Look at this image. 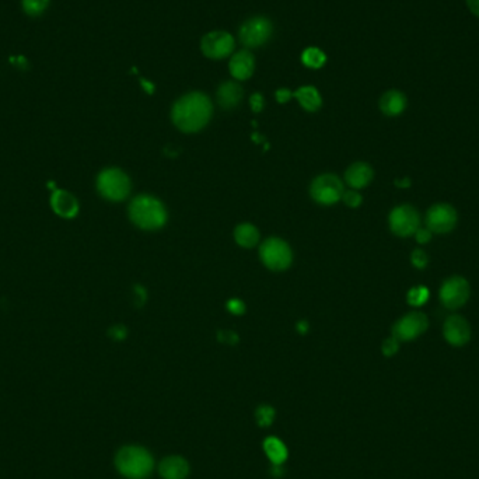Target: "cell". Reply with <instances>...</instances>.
Returning a JSON list of instances; mask_svg holds the SVG:
<instances>
[{"instance_id":"6da1fadb","label":"cell","mask_w":479,"mask_h":479,"mask_svg":"<svg viewBox=\"0 0 479 479\" xmlns=\"http://www.w3.org/2000/svg\"><path fill=\"white\" fill-rule=\"evenodd\" d=\"M212 114L213 106L208 96L202 93H189L174 104L171 119L181 132L194 133L209 123Z\"/></svg>"},{"instance_id":"7a4b0ae2","label":"cell","mask_w":479,"mask_h":479,"mask_svg":"<svg viewBox=\"0 0 479 479\" xmlns=\"http://www.w3.org/2000/svg\"><path fill=\"white\" fill-rule=\"evenodd\" d=\"M129 217L136 227L146 231H156L165 226L168 214L161 201L143 194L131 201Z\"/></svg>"},{"instance_id":"3957f363","label":"cell","mask_w":479,"mask_h":479,"mask_svg":"<svg viewBox=\"0 0 479 479\" xmlns=\"http://www.w3.org/2000/svg\"><path fill=\"white\" fill-rule=\"evenodd\" d=\"M118 471L129 479H145L153 470L152 456L142 447L129 446L119 450L115 458Z\"/></svg>"},{"instance_id":"277c9868","label":"cell","mask_w":479,"mask_h":479,"mask_svg":"<svg viewBox=\"0 0 479 479\" xmlns=\"http://www.w3.org/2000/svg\"><path fill=\"white\" fill-rule=\"evenodd\" d=\"M97 189L111 202H121L131 194V180L119 168H106L97 177Z\"/></svg>"},{"instance_id":"5b68a950","label":"cell","mask_w":479,"mask_h":479,"mask_svg":"<svg viewBox=\"0 0 479 479\" xmlns=\"http://www.w3.org/2000/svg\"><path fill=\"white\" fill-rule=\"evenodd\" d=\"M260 258L268 269L280 272L292 265L293 254L286 241L277 237H270L260 247Z\"/></svg>"},{"instance_id":"8992f818","label":"cell","mask_w":479,"mask_h":479,"mask_svg":"<svg viewBox=\"0 0 479 479\" xmlns=\"http://www.w3.org/2000/svg\"><path fill=\"white\" fill-rule=\"evenodd\" d=\"M345 189L342 181L334 174H322L312 182L310 195L312 198L324 207L335 205L342 199Z\"/></svg>"},{"instance_id":"52a82bcc","label":"cell","mask_w":479,"mask_h":479,"mask_svg":"<svg viewBox=\"0 0 479 479\" xmlns=\"http://www.w3.org/2000/svg\"><path fill=\"white\" fill-rule=\"evenodd\" d=\"M470 285L461 276H453L446 280L440 289V302L448 310L463 307L470 299Z\"/></svg>"},{"instance_id":"ba28073f","label":"cell","mask_w":479,"mask_h":479,"mask_svg":"<svg viewBox=\"0 0 479 479\" xmlns=\"http://www.w3.org/2000/svg\"><path fill=\"white\" fill-rule=\"evenodd\" d=\"M421 227V216L409 205H401L390 213V229L398 237H409Z\"/></svg>"},{"instance_id":"9c48e42d","label":"cell","mask_w":479,"mask_h":479,"mask_svg":"<svg viewBox=\"0 0 479 479\" xmlns=\"http://www.w3.org/2000/svg\"><path fill=\"white\" fill-rule=\"evenodd\" d=\"M272 35V23L265 17H254L240 28V40L247 48L264 45Z\"/></svg>"},{"instance_id":"30bf717a","label":"cell","mask_w":479,"mask_h":479,"mask_svg":"<svg viewBox=\"0 0 479 479\" xmlns=\"http://www.w3.org/2000/svg\"><path fill=\"white\" fill-rule=\"evenodd\" d=\"M457 219V212L451 205L439 204L431 207L426 214V227L431 233L446 234L456 227Z\"/></svg>"},{"instance_id":"8fae6325","label":"cell","mask_w":479,"mask_h":479,"mask_svg":"<svg viewBox=\"0 0 479 479\" xmlns=\"http://www.w3.org/2000/svg\"><path fill=\"white\" fill-rule=\"evenodd\" d=\"M427 325L429 322L425 314L414 312L395 322L392 326V336L398 341H412L425 332Z\"/></svg>"},{"instance_id":"7c38bea8","label":"cell","mask_w":479,"mask_h":479,"mask_svg":"<svg viewBox=\"0 0 479 479\" xmlns=\"http://www.w3.org/2000/svg\"><path fill=\"white\" fill-rule=\"evenodd\" d=\"M202 53L211 59H223L234 50V40L226 31H212L202 38Z\"/></svg>"},{"instance_id":"4fadbf2b","label":"cell","mask_w":479,"mask_h":479,"mask_svg":"<svg viewBox=\"0 0 479 479\" xmlns=\"http://www.w3.org/2000/svg\"><path fill=\"white\" fill-rule=\"evenodd\" d=\"M444 338L453 346H463L471 338L470 322L461 316H451L446 319L443 326Z\"/></svg>"},{"instance_id":"5bb4252c","label":"cell","mask_w":479,"mask_h":479,"mask_svg":"<svg viewBox=\"0 0 479 479\" xmlns=\"http://www.w3.org/2000/svg\"><path fill=\"white\" fill-rule=\"evenodd\" d=\"M373 177H374V171L372 167L363 161H358L352 164L345 172V181L353 189L366 188L372 182Z\"/></svg>"},{"instance_id":"9a60e30c","label":"cell","mask_w":479,"mask_h":479,"mask_svg":"<svg viewBox=\"0 0 479 479\" xmlns=\"http://www.w3.org/2000/svg\"><path fill=\"white\" fill-rule=\"evenodd\" d=\"M51 207L53 212L65 219H73L79 213V202L67 191L56 189L51 197Z\"/></svg>"},{"instance_id":"2e32d148","label":"cell","mask_w":479,"mask_h":479,"mask_svg":"<svg viewBox=\"0 0 479 479\" xmlns=\"http://www.w3.org/2000/svg\"><path fill=\"white\" fill-rule=\"evenodd\" d=\"M254 65L255 63H254V57L251 53L247 51H240L233 55L230 60V73L237 80H247L248 77L253 76Z\"/></svg>"},{"instance_id":"e0dca14e","label":"cell","mask_w":479,"mask_h":479,"mask_svg":"<svg viewBox=\"0 0 479 479\" xmlns=\"http://www.w3.org/2000/svg\"><path fill=\"white\" fill-rule=\"evenodd\" d=\"M407 108V97L398 90H390L380 99V109L387 116H397Z\"/></svg>"},{"instance_id":"ac0fdd59","label":"cell","mask_w":479,"mask_h":479,"mask_svg":"<svg viewBox=\"0 0 479 479\" xmlns=\"http://www.w3.org/2000/svg\"><path fill=\"white\" fill-rule=\"evenodd\" d=\"M188 473V463L181 457H167L160 464V475L164 479H185Z\"/></svg>"},{"instance_id":"d6986e66","label":"cell","mask_w":479,"mask_h":479,"mask_svg":"<svg viewBox=\"0 0 479 479\" xmlns=\"http://www.w3.org/2000/svg\"><path fill=\"white\" fill-rule=\"evenodd\" d=\"M241 99H243V89L234 82H226L217 90V101L224 109L236 108L240 104Z\"/></svg>"},{"instance_id":"ffe728a7","label":"cell","mask_w":479,"mask_h":479,"mask_svg":"<svg viewBox=\"0 0 479 479\" xmlns=\"http://www.w3.org/2000/svg\"><path fill=\"white\" fill-rule=\"evenodd\" d=\"M234 240L243 248H253L260 243V231L254 224L243 223L236 227Z\"/></svg>"},{"instance_id":"44dd1931","label":"cell","mask_w":479,"mask_h":479,"mask_svg":"<svg viewBox=\"0 0 479 479\" xmlns=\"http://www.w3.org/2000/svg\"><path fill=\"white\" fill-rule=\"evenodd\" d=\"M294 97L299 100L300 106H303L309 112H316L317 109H319L321 104H322L319 90L316 87H313V86L300 87L294 93Z\"/></svg>"},{"instance_id":"7402d4cb","label":"cell","mask_w":479,"mask_h":479,"mask_svg":"<svg viewBox=\"0 0 479 479\" xmlns=\"http://www.w3.org/2000/svg\"><path fill=\"white\" fill-rule=\"evenodd\" d=\"M264 448H265L266 456L269 457V460L276 466L282 464L287 458V450L285 444L275 437L266 439Z\"/></svg>"},{"instance_id":"603a6c76","label":"cell","mask_w":479,"mask_h":479,"mask_svg":"<svg viewBox=\"0 0 479 479\" xmlns=\"http://www.w3.org/2000/svg\"><path fill=\"white\" fill-rule=\"evenodd\" d=\"M302 60L306 66L312 69H319L325 63L326 57L322 51H319V48H309L302 55Z\"/></svg>"},{"instance_id":"cb8c5ba5","label":"cell","mask_w":479,"mask_h":479,"mask_svg":"<svg viewBox=\"0 0 479 479\" xmlns=\"http://www.w3.org/2000/svg\"><path fill=\"white\" fill-rule=\"evenodd\" d=\"M50 4V0H21V6L26 14L31 17L41 16Z\"/></svg>"},{"instance_id":"d4e9b609","label":"cell","mask_w":479,"mask_h":479,"mask_svg":"<svg viewBox=\"0 0 479 479\" xmlns=\"http://www.w3.org/2000/svg\"><path fill=\"white\" fill-rule=\"evenodd\" d=\"M408 303L414 307H421L424 306L427 299H429V290L427 287H424V286H417V287H412L409 292H408Z\"/></svg>"},{"instance_id":"484cf974","label":"cell","mask_w":479,"mask_h":479,"mask_svg":"<svg viewBox=\"0 0 479 479\" xmlns=\"http://www.w3.org/2000/svg\"><path fill=\"white\" fill-rule=\"evenodd\" d=\"M342 201L345 202V205L346 207H349V208H359L360 205H362V202H363V198H362V195L358 192V191H345L343 192V195H342Z\"/></svg>"},{"instance_id":"4316f807","label":"cell","mask_w":479,"mask_h":479,"mask_svg":"<svg viewBox=\"0 0 479 479\" xmlns=\"http://www.w3.org/2000/svg\"><path fill=\"white\" fill-rule=\"evenodd\" d=\"M275 418V411L270 407H260L257 411V421L260 426H269Z\"/></svg>"},{"instance_id":"83f0119b","label":"cell","mask_w":479,"mask_h":479,"mask_svg":"<svg viewBox=\"0 0 479 479\" xmlns=\"http://www.w3.org/2000/svg\"><path fill=\"white\" fill-rule=\"evenodd\" d=\"M217 341H219L220 343H226V345H236V343H238L240 338H238V335H237L234 331H231V329H220V331L217 332Z\"/></svg>"},{"instance_id":"f1b7e54d","label":"cell","mask_w":479,"mask_h":479,"mask_svg":"<svg viewBox=\"0 0 479 479\" xmlns=\"http://www.w3.org/2000/svg\"><path fill=\"white\" fill-rule=\"evenodd\" d=\"M133 303L136 307H142L148 302V292L142 285L133 286Z\"/></svg>"},{"instance_id":"f546056e","label":"cell","mask_w":479,"mask_h":479,"mask_svg":"<svg viewBox=\"0 0 479 479\" xmlns=\"http://www.w3.org/2000/svg\"><path fill=\"white\" fill-rule=\"evenodd\" d=\"M226 307L233 316H243L246 313V304L240 299H230L226 303Z\"/></svg>"},{"instance_id":"4dcf8cb0","label":"cell","mask_w":479,"mask_h":479,"mask_svg":"<svg viewBox=\"0 0 479 479\" xmlns=\"http://www.w3.org/2000/svg\"><path fill=\"white\" fill-rule=\"evenodd\" d=\"M398 342H400V341H398L397 338H394V336L385 339L384 343H382V353H384L385 356H392V355H395L397 351H398V346H400Z\"/></svg>"},{"instance_id":"1f68e13d","label":"cell","mask_w":479,"mask_h":479,"mask_svg":"<svg viewBox=\"0 0 479 479\" xmlns=\"http://www.w3.org/2000/svg\"><path fill=\"white\" fill-rule=\"evenodd\" d=\"M108 334L114 341H123L128 336V328L125 325H115L109 329Z\"/></svg>"},{"instance_id":"d6a6232c","label":"cell","mask_w":479,"mask_h":479,"mask_svg":"<svg viewBox=\"0 0 479 479\" xmlns=\"http://www.w3.org/2000/svg\"><path fill=\"white\" fill-rule=\"evenodd\" d=\"M411 261H412V265L417 266L418 269H422L427 265V255L422 250H415L411 255Z\"/></svg>"},{"instance_id":"836d02e7","label":"cell","mask_w":479,"mask_h":479,"mask_svg":"<svg viewBox=\"0 0 479 479\" xmlns=\"http://www.w3.org/2000/svg\"><path fill=\"white\" fill-rule=\"evenodd\" d=\"M250 104L254 112H261L264 109V97L260 93H255L250 99Z\"/></svg>"},{"instance_id":"e575fe53","label":"cell","mask_w":479,"mask_h":479,"mask_svg":"<svg viewBox=\"0 0 479 479\" xmlns=\"http://www.w3.org/2000/svg\"><path fill=\"white\" fill-rule=\"evenodd\" d=\"M415 237L418 240V243L421 244H427L430 240H431V231L426 227V229H418L417 233H415Z\"/></svg>"},{"instance_id":"d590c367","label":"cell","mask_w":479,"mask_h":479,"mask_svg":"<svg viewBox=\"0 0 479 479\" xmlns=\"http://www.w3.org/2000/svg\"><path fill=\"white\" fill-rule=\"evenodd\" d=\"M292 96H293V94H292L287 89H280V90L276 92V100H277V103H280V104L287 103V101L292 99Z\"/></svg>"},{"instance_id":"8d00e7d4","label":"cell","mask_w":479,"mask_h":479,"mask_svg":"<svg viewBox=\"0 0 479 479\" xmlns=\"http://www.w3.org/2000/svg\"><path fill=\"white\" fill-rule=\"evenodd\" d=\"M310 329V324L306 321V319H300L297 324H296V331L302 335H306Z\"/></svg>"},{"instance_id":"74e56055","label":"cell","mask_w":479,"mask_h":479,"mask_svg":"<svg viewBox=\"0 0 479 479\" xmlns=\"http://www.w3.org/2000/svg\"><path fill=\"white\" fill-rule=\"evenodd\" d=\"M467 6L473 14L479 17V0H467Z\"/></svg>"},{"instance_id":"f35d334b","label":"cell","mask_w":479,"mask_h":479,"mask_svg":"<svg viewBox=\"0 0 479 479\" xmlns=\"http://www.w3.org/2000/svg\"><path fill=\"white\" fill-rule=\"evenodd\" d=\"M142 84H143V87H145V89H146V92H148V93H150V94H152V93H153V84H150V83H148V82H146V80H142Z\"/></svg>"},{"instance_id":"ab89813d","label":"cell","mask_w":479,"mask_h":479,"mask_svg":"<svg viewBox=\"0 0 479 479\" xmlns=\"http://www.w3.org/2000/svg\"><path fill=\"white\" fill-rule=\"evenodd\" d=\"M397 187H409V180H402V181H395Z\"/></svg>"}]
</instances>
